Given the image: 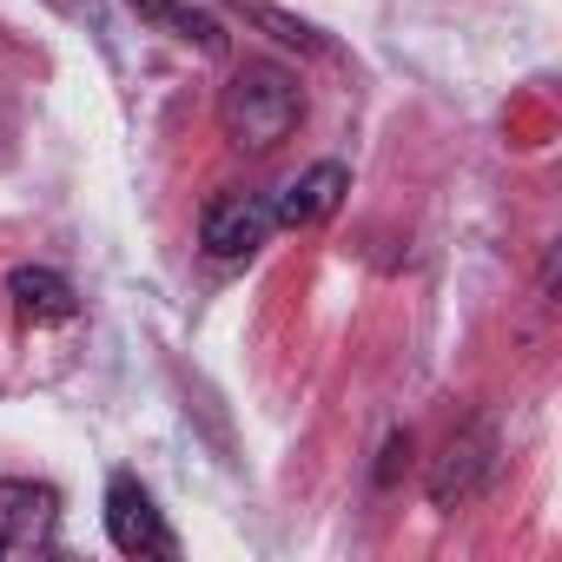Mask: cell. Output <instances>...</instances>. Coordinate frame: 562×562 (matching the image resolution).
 <instances>
[{
    "instance_id": "3957f363",
    "label": "cell",
    "mask_w": 562,
    "mask_h": 562,
    "mask_svg": "<svg viewBox=\"0 0 562 562\" xmlns=\"http://www.w3.org/2000/svg\"><path fill=\"white\" fill-rule=\"evenodd\" d=\"M271 192H218L199 212V245L212 265H245L265 238H271Z\"/></svg>"
},
{
    "instance_id": "8fae6325",
    "label": "cell",
    "mask_w": 562,
    "mask_h": 562,
    "mask_svg": "<svg viewBox=\"0 0 562 562\" xmlns=\"http://www.w3.org/2000/svg\"><path fill=\"white\" fill-rule=\"evenodd\" d=\"M8 549H14V536H8V529H0V555H8Z\"/></svg>"
},
{
    "instance_id": "52a82bcc",
    "label": "cell",
    "mask_w": 562,
    "mask_h": 562,
    "mask_svg": "<svg viewBox=\"0 0 562 562\" xmlns=\"http://www.w3.org/2000/svg\"><path fill=\"white\" fill-rule=\"evenodd\" d=\"M60 490L54 483H0V529L14 542H54Z\"/></svg>"
},
{
    "instance_id": "7a4b0ae2",
    "label": "cell",
    "mask_w": 562,
    "mask_h": 562,
    "mask_svg": "<svg viewBox=\"0 0 562 562\" xmlns=\"http://www.w3.org/2000/svg\"><path fill=\"white\" fill-rule=\"evenodd\" d=\"M100 516H106V542H113L120 555H159V562L179 555V536L166 529V516H159V503H153V490H146L139 476L113 470Z\"/></svg>"
},
{
    "instance_id": "5b68a950",
    "label": "cell",
    "mask_w": 562,
    "mask_h": 562,
    "mask_svg": "<svg viewBox=\"0 0 562 562\" xmlns=\"http://www.w3.org/2000/svg\"><path fill=\"white\" fill-rule=\"evenodd\" d=\"M345 192H351V172H345L338 159H318V166H305L292 186L271 192V225H285V232L325 225V218L345 205Z\"/></svg>"
},
{
    "instance_id": "30bf717a",
    "label": "cell",
    "mask_w": 562,
    "mask_h": 562,
    "mask_svg": "<svg viewBox=\"0 0 562 562\" xmlns=\"http://www.w3.org/2000/svg\"><path fill=\"white\" fill-rule=\"evenodd\" d=\"M404 457H411V430H391V443H384V463H378V483H397Z\"/></svg>"
},
{
    "instance_id": "8992f818",
    "label": "cell",
    "mask_w": 562,
    "mask_h": 562,
    "mask_svg": "<svg viewBox=\"0 0 562 562\" xmlns=\"http://www.w3.org/2000/svg\"><path fill=\"white\" fill-rule=\"evenodd\" d=\"M8 305L21 325H67L80 312V292H74V278L54 271V265H14L8 271Z\"/></svg>"
},
{
    "instance_id": "ba28073f",
    "label": "cell",
    "mask_w": 562,
    "mask_h": 562,
    "mask_svg": "<svg viewBox=\"0 0 562 562\" xmlns=\"http://www.w3.org/2000/svg\"><path fill=\"white\" fill-rule=\"evenodd\" d=\"M232 8L271 41V47H285V54H305V60H338V47H331V34H318L312 21H299V14H285L278 0H232Z\"/></svg>"
},
{
    "instance_id": "6da1fadb",
    "label": "cell",
    "mask_w": 562,
    "mask_h": 562,
    "mask_svg": "<svg viewBox=\"0 0 562 562\" xmlns=\"http://www.w3.org/2000/svg\"><path fill=\"white\" fill-rule=\"evenodd\" d=\"M299 120H305V87H299V74L271 67V60H245L218 93V126L238 153L285 146L299 133Z\"/></svg>"
},
{
    "instance_id": "9c48e42d",
    "label": "cell",
    "mask_w": 562,
    "mask_h": 562,
    "mask_svg": "<svg viewBox=\"0 0 562 562\" xmlns=\"http://www.w3.org/2000/svg\"><path fill=\"white\" fill-rule=\"evenodd\" d=\"M126 8H133L146 27H159V34H172V41H186V47H199V54H225V27H218L212 14H199L192 0H126Z\"/></svg>"
},
{
    "instance_id": "277c9868",
    "label": "cell",
    "mask_w": 562,
    "mask_h": 562,
    "mask_svg": "<svg viewBox=\"0 0 562 562\" xmlns=\"http://www.w3.org/2000/svg\"><path fill=\"white\" fill-rule=\"evenodd\" d=\"M490 476H496V430L476 417V424H463V430L430 457L424 490H430V503H437V509H457V503H470Z\"/></svg>"
}]
</instances>
